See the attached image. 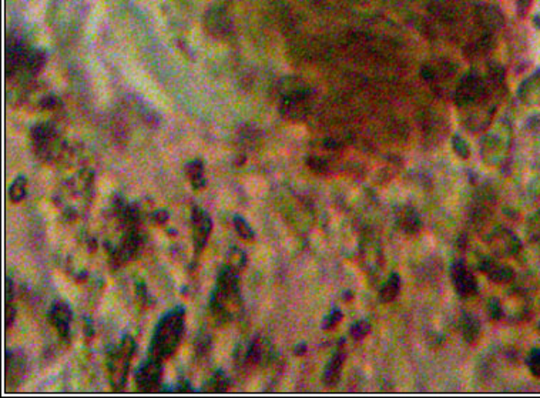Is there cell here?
Listing matches in <instances>:
<instances>
[{
  "label": "cell",
  "instance_id": "cell-13",
  "mask_svg": "<svg viewBox=\"0 0 540 398\" xmlns=\"http://www.w3.org/2000/svg\"><path fill=\"white\" fill-rule=\"evenodd\" d=\"M345 360H346V353L342 348V343H341L340 348L334 353L331 360L328 361L326 370H323V373H322L323 384L328 385V387H333V385L338 384V381L341 380V374H342Z\"/></svg>",
  "mask_w": 540,
  "mask_h": 398
},
{
  "label": "cell",
  "instance_id": "cell-23",
  "mask_svg": "<svg viewBox=\"0 0 540 398\" xmlns=\"http://www.w3.org/2000/svg\"><path fill=\"white\" fill-rule=\"evenodd\" d=\"M526 234L532 243L540 244V208L536 210L527 219Z\"/></svg>",
  "mask_w": 540,
  "mask_h": 398
},
{
  "label": "cell",
  "instance_id": "cell-26",
  "mask_svg": "<svg viewBox=\"0 0 540 398\" xmlns=\"http://www.w3.org/2000/svg\"><path fill=\"white\" fill-rule=\"evenodd\" d=\"M342 318H344L342 311H341L340 308L335 307V308H333L326 317H323L322 324H321V329H322V330H326V332H330V330H333V329L337 327V325L342 321Z\"/></svg>",
  "mask_w": 540,
  "mask_h": 398
},
{
  "label": "cell",
  "instance_id": "cell-24",
  "mask_svg": "<svg viewBox=\"0 0 540 398\" xmlns=\"http://www.w3.org/2000/svg\"><path fill=\"white\" fill-rule=\"evenodd\" d=\"M233 225H234V229L237 232V234L244 239V240H253L256 237V233L253 230V227L249 226V223L244 219L242 215H234L233 217Z\"/></svg>",
  "mask_w": 540,
  "mask_h": 398
},
{
  "label": "cell",
  "instance_id": "cell-15",
  "mask_svg": "<svg viewBox=\"0 0 540 398\" xmlns=\"http://www.w3.org/2000/svg\"><path fill=\"white\" fill-rule=\"evenodd\" d=\"M397 222L401 230L407 234H416L422 229L419 213L411 206H402L397 213Z\"/></svg>",
  "mask_w": 540,
  "mask_h": 398
},
{
  "label": "cell",
  "instance_id": "cell-1",
  "mask_svg": "<svg viewBox=\"0 0 540 398\" xmlns=\"http://www.w3.org/2000/svg\"><path fill=\"white\" fill-rule=\"evenodd\" d=\"M210 311L219 325H224L233 320L235 311L241 308V292L238 270L226 264L219 274L217 284L211 293Z\"/></svg>",
  "mask_w": 540,
  "mask_h": 398
},
{
  "label": "cell",
  "instance_id": "cell-21",
  "mask_svg": "<svg viewBox=\"0 0 540 398\" xmlns=\"http://www.w3.org/2000/svg\"><path fill=\"white\" fill-rule=\"evenodd\" d=\"M228 387H230V378L223 370L215 371L212 377L208 380V383L204 385L205 391H211V392H221V391H226Z\"/></svg>",
  "mask_w": 540,
  "mask_h": 398
},
{
  "label": "cell",
  "instance_id": "cell-20",
  "mask_svg": "<svg viewBox=\"0 0 540 398\" xmlns=\"http://www.w3.org/2000/svg\"><path fill=\"white\" fill-rule=\"evenodd\" d=\"M15 288L10 277L5 280V329L9 330L16 320V304L13 303Z\"/></svg>",
  "mask_w": 540,
  "mask_h": 398
},
{
  "label": "cell",
  "instance_id": "cell-18",
  "mask_svg": "<svg viewBox=\"0 0 540 398\" xmlns=\"http://www.w3.org/2000/svg\"><path fill=\"white\" fill-rule=\"evenodd\" d=\"M401 276L398 273H392L389 274L388 280L382 284L381 292H379V300L382 303H392L393 300H397L401 292Z\"/></svg>",
  "mask_w": 540,
  "mask_h": 398
},
{
  "label": "cell",
  "instance_id": "cell-31",
  "mask_svg": "<svg viewBox=\"0 0 540 398\" xmlns=\"http://www.w3.org/2000/svg\"><path fill=\"white\" fill-rule=\"evenodd\" d=\"M452 143H453V150H455V153H456L460 159H469L471 150H469V144L466 143V140H463V138L459 137V136H455Z\"/></svg>",
  "mask_w": 540,
  "mask_h": 398
},
{
  "label": "cell",
  "instance_id": "cell-25",
  "mask_svg": "<svg viewBox=\"0 0 540 398\" xmlns=\"http://www.w3.org/2000/svg\"><path fill=\"white\" fill-rule=\"evenodd\" d=\"M370 332H371V324L367 320H361V321H356L351 325L349 336L355 341H361L370 334Z\"/></svg>",
  "mask_w": 540,
  "mask_h": 398
},
{
  "label": "cell",
  "instance_id": "cell-8",
  "mask_svg": "<svg viewBox=\"0 0 540 398\" xmlns=\"http://www.w3.org/2000/svg\"><path fill=\"white\" fill-rule=\"evenodd\" d=\"M163 361L154 357H149V360L138 367L136 373V385L141 391H153L161 385L163 380Z\"/></svg>",
  "mask_w": 540,
  "mask_h": 398
},
{
  "label": "cell",
  "instance_id": "cell-35",
  "mask_svg": "<svg viewBox=\"0 0 540 398\" xmlns=\"http://www.w3.org/2000/svg\"><path fill=\"white\" fill-rule=\"evenodd\" d=\"M307 353V344L305 343H300L295 348H294V354L295 355H304Z\"/></svg>",
  "mask_w": 540,
  "mask_h": 398
},
{
  "label": "cell",
  "instance_id": "cell-19",
  "mask_svg": "<svg viewBox=\"0 0 540 398\" xmlns=\"http://www.w3.org/2000/svg\"><path fill=\"white\" fill-rule=\"evenodd\" d=\"M186 174L194 190H203L207 187V178L204 176V163L201 160L196 159L187 163Z\"/></svg>",
  "mask_w": 540,
  "mask_h": 398
},
{
  "label": "cell",
  "instance_id": "cell-3",
  "mask_svg": "<svg viewBox=\"0 0 540 398\" xmlns=\"http://www.w3.org/2000/svg\"><path fill=\"white\" fill-rule=\"evenodd\" d=\"M279 112L290 120H302L311 111L312 90L301 80L288 79L281 85Z\"/></svg>",
  "mask_w": 540,
  "mask_h": 398
},
{
  "label": "cell",
  "instance_id": "cell-14",
  "mask_svg": "<svg viewBox=\"0 0 540 398\" xmlns=\"http://www.w3.org/2000/svg\"><path fill=\"white\" fill-rule=\"evenodd\" d=\"M205 24L208 27V31H211L214 36H227L231 29V20L227 16L226 10L221 8H214L208 10L205 17Z\"/></svg>",
  "mask_w": 540,
  "mask_h": 398
},
{
  "label": "cell",
  "instance_id": "cell-27",
  "mask_svg": "<svg viewBox=\"0 0 540 398\" xmlns=\"http://www.w3.org/2000/svg\"><path fill=\"white\" fill-rule=\"evenodd\" d=\"M526 366L532 376L540 378V347L533 348L526 357Z\"/></svg>",
  "mask_w": 540,
  "mask_h": 398
},
{
  "label": "cell",
  "instance_id": "cell-32",
  "mask_svg": "<svg viewBox=\"0 0 540 398\" xmlns=\"http://www.w3.org/2000/svg\"><path fill=\"white\" fill-rule=\"evenodd\" d=\"M39 104H41V107L43 108V111H52V112L56 111V108L61 107L60 99H59L57 96H54V94H46V96H43Z\"/></svg>",
  "mask_w": 540,
  "mask_h": 398
},
{
  "label": "cell",
  "instance_id": "cell-2",
  "mask_svg": "<svg viewBox=\"0 0 540 398\" xmlns=\"http://www.w3.org/2000/svg\"><path fill=\"white\" fill-rule=\"evenodd\" d=\"M186 330V310L178 306L166 313L156 325L149 354L157 360H168L182 344Z\"/></svg>",
  "mask_w": 540,
  "mask_h": 398
},
{
  "label": "cell",
  "instance_id": "cell-17",
  "mask_svg": "<svg viewBox=\"0 0 540 398\" xmlns=\"http://www.w3.org/2000/svg\"><path fill=\"white\" fill-rule=\"evenodd\" d=\"M267 354V346L265 341L261 337H254L247 347V350L242 353V361L247 364L257 366L265 358Z\"/></svg>",
  "mask_w": 540,
  "mask_h": 398
},
{
  "label": "cell",
  "instance_id": "cell-5",
  "mask_svg": "<svg viewBox=\"0 0 540 398\" xmlns=\"http://www.w3.org/2000/svg\"><path fill=\"white\" fill-rule=\"evenodd\" d=\"M31 146L38 157L45 160H53L63 150V141L50 123H39L36 125L30 132Z\"/></svg>",
  "mask_w": 540,
  "mask_h": 398
},
{
  "label": "cell",
  "instance_id": "cell-6",
  "mask_svg": "<svg viewBox=\"0 0 540 398\" xmlns=\"http://www.w3.org/2000/svg\"><path fill=\"white\" fill-rule=\"evenodd\" d=\"M488 246L493 256L497 259L516 257L523 248V243L519 236L506 227H496L488 236Z\"/></svg>",
  "mask_w": 540,
  "mask_h": 398
},
{
  "label": "cell",
  "instance_id": "cell-16",
  "mask_svg": "<svg viewBox=\"0 0 540 398\" xmlns=\"http://www.w3.org/2000/svg\"><path fill=\"white\" fill-rule=\"evenodd\" d=\"M462 337L467 344H475L482 334V325L476 315L471 313H463L460 318Z\"/></svg>",
  "mask_w": 540,
  "mask_h": 398
},
{
  "label": "cell",
  "instance_id": "cell-22",
  "mask_svg": "<svg viewBox=\"0 0 540 398\" xmlns=\"http://www.w3.org/2000/svg\"><path fill=\"white\" fill-rule=\"evenodd\" d=\"M27 196V178L24 176H19L15 178L9 189V197L12 203H20Z\"/></svg>",
  "mask_w": 540,
  "mask_h": 398
},
{
  "label": "cell",
  "instance_id": "cell-9",
  "mask_svg": "<svg viewBox=\"0 0 540 398\" xmlns=\"http://www.w3.org/2000/svg\"><path fill=\"white\" fill-rule=\"evenodd\" d=\"M191 225H193V243L197 255L205 248L208 243V237L212 230V219L211 215L201 207H194L191 214Z\"/></svg>",
  "mask_w": 540,
  "mask_h": 398
},
{
  "label": "cell",
  "instance_id": "cell-12",
  "mask_svg": "<svg viewBox=\"0 0 540 398\" xmlns=\"http://www.w3.org/2000/svg\"><path fill=\"white\" fill-rule=\"evenodd\" d=\"M26 371V360L23 354H19L12 350H6L5 353V384L6 387L15 388L23 380Z\"/></svg>",
  "mask_w": 540,
  "mask_h": 398
},
{
  "label": "cell",
  "instance_id": "cell-34",
  "mask_svg": "<svg viewBox=\"0 0 540 398\" xmlns=\"http://www.w3.org/2000/svg\"><path fill=\"white\" fill-rule=\"evenodd\" d=\"M175 391H193V387L189 381L186 380H180V383L175 385Z\"/></svg>",
  "mask_w": 540,
  "mask_h": 398
},
{
  "label": "cell",
  "instance_id": "cell-4",
  "mask_svg": "<svg viewBox=\"0 0 540 398\" xmlns=\"http://www.w3.org/2000/svg\"><path fill=\"white\" fill-rule=\"evenodd\" d=\"M134 351H136L134 339L130 334H126L119 343V346L110 353L109 360H107V367H109L110 384L115 390L124 388Z\"/></svg>",
  "mask_w": 540,
  "mask_h": 398
},
{
  "label": "cell",
  "instance_id": "cell-7",
  "mask_svg": "<svg viewBox=\"0 0 540 398\" xmlns=\"http://www.w3.org/2000/svg\"><path fill=\"white\" fill-rule=\"evenodd\" d=\"M451 280L455 292L462 299H469L478 294L479 284L475 274L463 260H455L451 266Z\"/></svg>",
  "mask_w": 540,
  "mask_h": 398
},
{
  "label": "cell",
  "instance_id": "cell-30",
  "mask_svg": "<svg viewBox=\"0 0 540 398\" xmlns=\"http://www.w3.org/2000/svg\"><path fill=\"white\" fill-rule=\"evenodd\" d=\"M307 164L308 167L314 171V173H318V174H323L327 173L330 170V166H328V162L326 159L322 157H318V156H309L307 159Z\"/></svg>",
  "mask_w": 540,
  "mask_h": 398
},
{
  "label": "cell",
  "instance_id": "cell-33",
  "mask_svg": "<svg viewBox=\"0 0 540 398\" xmlns=\"http://www.w3.org/2000/svg\"><path fill=\"white\" fill-rule=\"evenodd\" d=\"M168 219H170V213H168L167 210H164V208L157 210V211L153 214V220H154L157 225H160V226L166 225V223L168 222Z\"/></svg>",
  "mask_w": 540,
  "mask_h": 398
},
{
  "label": "cell",
  "instance_id": "cell-28",
  "mask_svg": "<svg viewBox=\"0 0 540 398\" xmlns=\"http://www.w3.org/2000/svg\"><path fill=\"white\" fill-rule=\"evenodd\" d=\"M245 263H247V256L245 253L237 247H233L230 250V255H228V263L231 267H234L235 270H241L242 267H245Z\"/></svg>",
  "mask_w": 540,
  "mask_h": 398
},
{
  "label": "cell",
  "instance_id": "cell-10",
  "mask_svg": "<svg viewBox=\"0 0 540 398\" xmlns=\"http://www.w3.org/2000/svg\"><path fill=\"white\" fill-rule=\"evenodd\" d=\"M48 317L50 324L56 329L59 337L68 343L71 337V321H73V313H71L68 304L60 300L54 301L49 310Z\"/></svg>",
  "mask_w": 540,
  "mask_h": 398
},
{
  "label": "cell",
  "instance_id": "cell-11",
  "mask_svg": "<svg viewBox=\"0 0 540 398\" xmlns=\"http://www.w3.org/2000/svg\"><path fill=\"white\" fill-rule=\"evenodd\" d=\"M478 264H479V270L493 283L508 284L515 278L513 269L505 263H500L493 256H482Z\"/></svg>",
  "mask_w": 540,
  "mask_h": 398
},
{
  "label": "cell",
  "instance_id": "cell-36",
  "mask_svg": "<svg viewBox=\"0 0 540 398\" xmlns=\"http://www.w3.org/2000/svg\"><path fill=\"white\" fill-rule=\"evenodd\" d=\"M537 329H539V333H540V321H539V325H537Z\"/></svg>",
  "mask_w": 540,
  "mask_h": 398
},
{
  "label": "cell",
  "instance_id": "cell-29",
  "mask_svg": "<svg viewBox=\"0 0 540 398\" xmlns=\"http://www.w3.org/2000/svg\"><path fill=\"white\" fill-rule=\"evenodd\" d=\"M488 314L493 321H499L505 317V310H503V303L497 297H492L488 303Z\"/></svg>",
  "mask_w": 540,
  "mask_h": 398
}]
</instances>
